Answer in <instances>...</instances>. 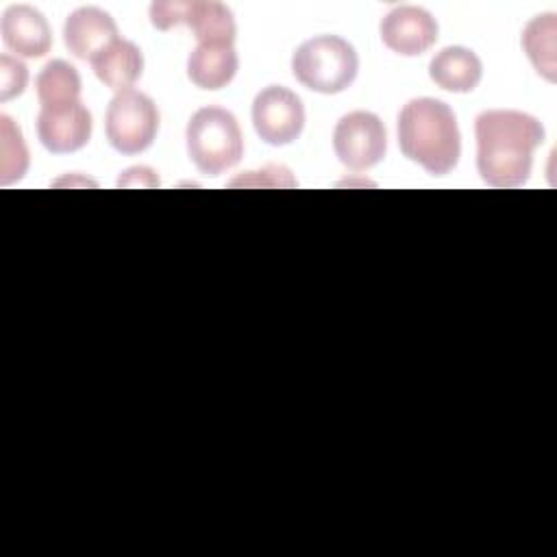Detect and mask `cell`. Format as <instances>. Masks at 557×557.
<instances>
[{
	"label": "cell",
	"mask_w": 557,
	"mask_h": 557,
	"mask_svg": "<svg viewBox=\"0 0 557 557\" xmlns=\"http://www.w3.org/2000/svg\"><path fill=\"white\" fill-rule=\"evenodd\" d=\"M359 57L344 37L318 35L302 41L292 54L296 81L318 94H339L355 81Z\"/></svg>",
	"instance_id": "277c9868"
},
{
	"label": "cell",
	"mask_w": 557,
	"mask_h": 557,
	"mask_svg": "<svg viewBox=\"0 0 557 557\" xmlns=\"http://www.w3.org/2000/svg\"><path fill=\"white\" fill-rule=\"evenodd\" d=\"M555 33L557 20L555 13L535 15L522 30V48L533 63L535 72L548 83L557 81V61H555Z\"/></svg>",
	"instance_id": "e0dca14e"
},
{
	"label": "cell",
	"mask_w": 557,
	"mask_h": 557,
	"mask_svg": "<svg viewBox=\"0 0 557 557\" xmlns=\"http://www.w3.org/2000/svg\"><path fill=\"white\" fill-rule=\"evenodd\" d=\"M150 22L159 30L185 24L198 44H235L237 35L231 9L213 0H157L150 4Z\"/></svg>",
	"instance_id": "8992f818"
},
{
	"label": "cell",
	"mask_w": 557,
	"mask_h": 557,
	"mask_svg": "<svg viewBox=\"0 0 557 557\" xmlns=\"http://www.w3.org/2000/svg\"><path fill=\"white\" fill-rule=\"evenodd\" d=\"M4 46L17 57L37 59L52 46V33L44 13L30 4H11L0 20Z\"/></svg>",
	"instance_id": "8fae6325"
},
{
	"label": "cell",
	"mask_w": 557,
	"mask_h": 557,
	"mask_svg": "<svg viewBox=\"0 0 557 557\" xmlns=\"http://www.w3.org/2000/svg\"><path fill=\"white\" fill-rule=\"evenodd\" d=\"M437 22L435 17L413 4H403L392 9L379 24L383 44L403 57L424 54L437 41Z\"/></svg>",
	"instance_id": "9c48e42d"
},
{
	"label": "cell",
	"mask_w": 557,
	"mask_h": 557,
	"mask_svg": "<svg viewBox=\"0 0 557 557\" xmlns=\"http://www.w3.org/2000/svg\"><path fill=\"white\" fill-rule=\"evenodd\" d=\"M292 172L283 165H268L257 172H246L228 183V187H294Z\"/></svg>",
	"instance_id": "d6986e66"
},
{
	"label": "cell",
	"mask_w": 557,
	"mask_h": 557,
	"mask_svg": "<svg viewBox=\"0 0 557 557\" xmlns=\"http://www.w3.org/2000/svg\"><path fill=\"white\" fill-rule=\"evenodd\" d=\"M544 126L537 117L492 109L474 120L476 170L492 187H520L533 168V152L544 141Z\"/></svg>",
	"instance_id": "6da1fadb"
},
{
	"label": "cell",
	"mask_w": 557,
	"mask_h": 557,
	"mask_svg": "<svg viewBox=\"0 0 557 557\" xmlns=\"http://www.w3.org/2000/svg\"><path fill=\"white\" fill-rule=\"evenodd\" d=\"M2 122V176L0 181L4 185L22 178L28 170V148L24 144L22 131L13 124V120L9 115H0Z\"/></svg>",
	"instance_id": "ac0fdd59"
},
{
	"label": "cell",
	"mask_w": 557,
	"mask_h": 557,
	"mask_svg": "<svg viewBox=\"0 0 557 557\" xmlns=\"http://www.w3.org/2000/svg\"><path fill=\"white\" fill-rule=\"evenodd\" d=\"M239 67V57L233 44H196L187 57V76L200 89L226 87Z\"/></svg>",
	"instance_id": "5bb4252c"
},
{
	"label": "cell",
	"mask_w": 557,
	"mask_h": 557,
	"mask_svg": "<svg viewBox=\"0 0 557 557\" xmlns=\"http://www.w3.org/2000/svg\"><path fill=\"white\" fill-rule=\"evenodd\" d=\"M187 154L207 176H220L239 163L244 154V135L237 117L222 107L198 109L185 128Z\"/></svg>",
	"instance_id": "3957f363"
},
{
	"label": "cell",
	"mask_w": 557,
	"mask_h": 557,
	"mask_svg": "<svg viewBox=\"0 0 557 557\" xmlns=\"http://www.w3.org/2000/svg\"><path fill=\"white\" fill-rule=\"evenodd\" d=\"M159 131V111L150 96L137 89L117 91L104 115L107 141L122 154L148 150Z\"/></svg>",
	"instance_id": "5b68a950"
},
{
	"label": "cell",
	"mask_w": 557,
	"mask_h": 557,
	"mask_svg": "<svg viewBox=\"0 0 557 557\" xmlns=\"http://www.w3.org/2000/svg\"><path fill=\"white\" fill-rule=\"evenodd\" d=\"M117 37L115 20L98 7H81L65 17L63 41L78 59H91Z\"/></svg>",
	"instance_id": "7c38bea8"
},
{
	"label": "cell",
	"mask_w": 557,
	"mask_h": 557,
	"mask_svg": "<svg viewBox=\"0 0 557 557\" xmlns=\"http://www.w3.org/2000/svg\"><path fill=\"white\" fill-rule=\"evenodd\" d=\"M26 83H28V67L9 54H2L0 57V100L7 102L20 96L26 89Z\"/></svg>",
	"instance_id": "ffe728a7"
},
{
	"label": "cell",
	"mask_w": 557,
	"mask_h": 557,
	"mask_svg": "<svg viewBox=\"0 0 557 557\" xmlns=\"http://www.w3.org/2000/svg\"><path fill=\"white\" fill-rule=\"evenodd\" d=\"M150 174H154L150 168H128V170L120 176L117 185H120V187H135V185H141V187H157V185H159L157 181H144V176H150Z\"/></svg>",
	"instance_id": "44dd1931"
},
{
	"label": "cell",
	"mask_w": 557,
	"mask_h": 557,
	"mask_svg": "<svg viewBox=\"0 0 557 557\" xmlns=\"http://www.w3.org/2000/svg\"><path fill=\"white\" fill-rule=\"evenodd\" d=\"M37 137L54 154L76 152L91 137V113L83 100L65 107H44L37 113Z\"/></svg>",
	"instance_id": "30bf717a"
},
{
	"label": "cell",
	"mask_w": 557,
	"mask_h": 557,
	"mask_svg": "<svg viewBox=\"0 0 557 557\" xmlns=\"http://www.w3.org/2000/svg\"><path fill=\"white\" fill-rule=\"evenodd\" d=\"M252 126L270 146H287L302 133L305 107L302 100L283 85L261 89L252 100Z\"/></svg>",
	"instance_id": "ba28073f"
},
{
	"label": "cell",
	"mask_w": 557,
	"mask_h": 557,
	"mask_svg": "<svg viewBox=\"0 0 557 557\" xmlns=\"http://www.w3.org/2000/svg\"><path fill=\"white\" fill-rule=\"evenodd\" d=\"M89 63L98 81L115 89V94L133 89L144 72V54L139 46L120 37H115L100 52H96Z\"/></svg>",
	"instance_id": "4fadbf2b"
},
{
	"label": "cell",
	"mask_w": 557,
	"mask_h": 557,
	"mask_svg": "<svg viewBox=\"0 0 557 557\" xmlns=\"http://www.w3.org/2000/svg\"><path fill=\"white\" fill-rule=\"evenodd\" d=\"M35 87L41 109L81 102V76L76 67L63 59L48 61L37 74Z\"/></svg>",
	"instance_id": "2e32d148"
},
{
	"label": "cell",
	"mask_w": 557,
	"mask_h": 557,
	"mask_svg": "<svg viewBox=\"0 0 557 557\" xmlns=\"http://www.w3.org/2000/svg\"><path fill=\"white\" fill-rule=\"evenodd\" d=\"M429 76L437 87L446 91L468 94L481 83L483 65L470 48L446 46L431 59Z\"/></svg>",
	"instance_id": "9a60e30c"
},
{
	"label": "cell",
	"mask_w": 557,
	"mask_h": 557,
	"mask_svg": "<svg viewBox=\"0 0 557 557\" xmlns=\"http://www.w3.org/2000/svg\"><path fill=\"white\" fill-rule=\"evenodd\" d=\"M333 150L348 170H368L383 161L387 133L379 115L370 111H350L339 117L333 131Z\"/></svg>",
	"instance_id": "52a82bcc"
},
{
	"label": "cell",
	"mask_w": 557,
	"mask_h": 557,
	"mask_svg": "<svg viewBox=\"0 0 557 557\" xmlns=\"http://www.w3.org/2000/svg\"><path fill=\"white\" fill-rule=\"evenodd\" d=\"M400 152L433 176L448 174L461 154V137L453 109L437 98L409 100L396 122Z\"/></svg>",
	"instance_id": "7a4b0ae2"
}]
</instances>
